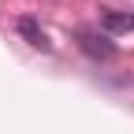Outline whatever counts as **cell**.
Returning <instances> with one entry per match:
<instances>
[{
    "mask_svg": "<svg viewBox=\"0 0 134 134\" xmlns=\"http://www.w3.org/2000/svg\"><path fill=\"white\" fill-rule=\"evenodd\" d=\"M15 30L26 37V45H34V48H41V52H48L52 48V41H48V34L37 26V19H30V15H23L19 23H15Z\"/></svg>",
    "mask_w": 134,
    "mask_h": 134,
    "instance_id": "2",
    "label": "cell"
},
{
    "mask_svg": "<svg viewBox=\"0 0 134 134\" xmlns=\"http://www.w3.org/2000/svg\"><path fill=\"white\" fill-rule=\"evenodd\" d=\"M100 30H104V34H134V15H127V11H108L104 19H100Z\"/></svg>",
    "mask_w": 134,
    "mask_h": 134,
    "instance_id": "3",
    "label": "cell"
},
{
    "mask_svg": "<svg viewBox=\"0 0 134 134\" xmlns=\"http://www.w3.org/2000/svg\"><path fill=\"white\" fill-rule=\"evenodd\" d=\"M78 48L86 52L90 60H112L115 56V41H112V34L104 30H78Z\"/></svg>",
    "mask_w": 134,
    "mask_h": 134,
    "instance_id": "1",
    "label": "cell"
}]
</instances>
